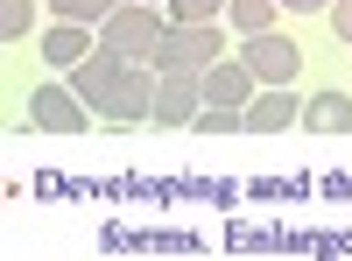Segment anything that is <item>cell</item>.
<instances>
[{
  "mask_svg": "<svg viewBox=\"0 0 352 261\" xmlns=\"http://www.w3.org/2000/svg\"><path fill=\"white\" fill-rule=\"evenodd\" d=\"M331 28H338V43H352V0H331Z\"/></svg>",
  "mask_w": 352,
  "mask_h": 261,
  "instance_id": "obj_17",
  "label": "cell"
},
{
  "mask_svg": "<svg viewBox=\"0 0 352 261\" xmlns=\"http://www.w3.org/2000/svg\"><path fill=\"white\" fill-rule=\"evenodd\" d=\"M162 36H169V21H162V8H148V0H127V8L113 14L106 28H99V50H113V56H127V64H155V50H162Z\"/></svg>",
  "mask_w": 352,
  "mask_h": 261,
  "instance_id": "obj_1",
  "label": "cell"
},
{
  "mask_svg": "<svg viewBox=\"0 0 352 261\" xmlns=\"http://www.w3.org/2000/svg\"><path fill=\"white\" fill-rule=\"evenodd\" d=\"M204 113V71H155V121L184 127Z\"/></svg>",
  "mask_w": 352,
  "mask_h": 261,
  "instance_id": "obj_5",
  "label": "cell"
},
{
  "mask_svg": "<svg viewBox=\"0 0 352 261\" xmlns=\"http://www.w3.org/2000/svg\"><path fill=\"white\" fill-rule=\"evenodd\" d=\"M169 14H176V21H219L226 0H169Z\"/></svg>",
  "mask_w": 352,
  "mask_h": 261,
  "instance_id": "obj_16",
  "label": "cell"
},
{
  "mask_svg": "<svg viewBox=\"0 0 352 261\" xmlns=\"http://www.w3.org/2000/svg\"><path fill=\"white\" fill-rule=\"evenodd\" d=\"M303 121H310L317 134H345V127H352V99H345V92H317V99L303 106Z\"/></svg>",
  "mask_w": 352,
  "mask_h": 261,
  "instance_id": "obj_11",
  "label": "cell"
},
{
  "mask_svg": "<svg viewBox=\"0 0 352 261\" xmlns=\"http://www.w3.org/2000/svg\"><path fill=\"white\" fill-rule=\"evenodd\" d=\"M148 8H155V0H148Z\"/></svg>",
  "mask_w": 352,
  "mask_h": 261,
  "instance_id": "obj_19",
  "label": "cell"
},
{
  "mask_svg": "<svg viewBox=\"0 0 352 261\" xmlns=\"http://www.w3.org/2000/svg\"><path fill=\"white\" fill-rule=\"evenodd\" d=\"M64 21H85V28H106L113 14H120V0H50Z\"/></svg>",
  "mask_w": 352,
  "mask_h": 261,
  "instance_id": "obj_13",
  "label": "cell"
},
{
  "mask_svg": "<svg viewBox=\"0 0 352 261\" xmlns=\"http://www.w3.org/2000/svg\"><path fill=\"white\" fill-rule=\"evenodd\" d=\"M226 56V36H219V21H176L162 50H155V71H204V64H219Z\"/></svg>",
  "mask_w": 352,
  "mask_h": 261,
  "instance_id": "obj_2",
  "label": "cell"
},
{
  "mask_svg": "<svg viewBox=\"0 0 352 261\" xmlns=\"http://www.w3.org/2000/svg\"><path fill=\"white\" fill-rule=\"evenodd\" d=\"M113 121H155V71L148 64H127V78H120V92H113Z\"/></svg>",
  "mask_w": 352,
  "mask_h": 261,
  "instance_id": "obj_8",
  "label": "cell"
},
{
  "mask_svg": "<svg viewBox=\"0 0 352 261\" xmlns=\"http://www.w3.org/2000/svg\"><path fill=\"white\" fill-rule=\"evenodd\" d=\"M240 64L254 71V85H289V78H296V64H303V50L289 43V36H275V28H268V36H247Z\"/></svg>",
  "mask_w": 352,
  "mask_h": 261,
  "instance_id": "obj_4",
  "label": "cell"
},
{
  "mask_svg": "<svg viewBox=\"0 0 352 261\" xmlns=\"http://www.w3.org/2000/svg\"><path fill=\"white\" fill-rule=\"evenodd\" d=\"M28 21H36V0H0V36H8V43L28 36Z\"/></svg>",
  "mask_w": 352,
  "mask_h": 261,
  "instance_id": "obj_14",
  "label": "cell"
},
{
  "mask_svg": "<svg viewBox=\"0 0 352 261\" xmlns=\"http://www.w3.org/2000/svg\"><path fill=\"white\" fill-rule=\"evenodd\" d=\"M120 78H127V56H113V50H92L85 64H71V92L92 106V113H106L113 106V92H120Z\"/></svg>",
  "mask_w": 352,
  "mask_h": 261,
  "instance_id": "obj_3",
  "label": "cell"
},
{
  "mask_svg": "<svg viewBox=\"0 0 352 261\" xmlns=\"http://www.w3.org/2000/svg\"><path fill=\"white\" fill-rule=\"evenodd\" d=\"M289 121H296V99H289L282 85H268V92L247 99V127H254V134H282Z\"/></svg>",
  "mask_w": 352,
  "mask_h": 261,
  "instance_id": "obj_9",
  "label": "cell"
},
{
  "mask_svg": "<svg viewBox=\"0 0 352 261\" xmlns=\"http://www.w3.org/2000/svg\"><path fill=\"white\" fill-rule=\"evenodd\" d=\"M226 14H232V28H240V36H268L275 14H282V0H226Z\"/></svg>",
  "mask_w": 352,
  "mask_h": 261,
  "instance_id": "obj_12",
  "label": "cell"
},
{
  "mask_svg": "<svg viewBox=\"0 0 352 261\" xmlns=\"http://www.w3.org/2000/svg\"><path fill=\"white\" fill-rule=\"evenodd\" d=\"M43 56H50V64H85V56H92V36H85V21H56L50 36H43Z\"/></svg>",
  "mask_w": 352,
  "mask_h": 261,
  "instance_id": "obj_10",
  "label": "cell"
},
{
  "mask_svg": "<svg viewBox=\"0 0 352 261\" xmlns=\"http://www.w3.org/2000/svg\"><path fill=\"white\" fill-rule=\"evenodd\" d=\"M282 8H296V14H310V8H331V0H282Z\"/></svg>",
  "mask_w": 352,
  "mask_h": 261,
  "instance_id": "obj_18",
  "label": "cell"
},
{
  "mask_svg": "<svg viewBox=\"0 0 352 261\" xmlns=\"http://www.w3.org/2000/svg\"><path fill=\"white\" fill-rule=\"evenodd\" d=\"M247 99H254V71L240 64V56L204 64V106H240V113H247Z\"/></svg>",
  "mask_w": 352,
  "mask_h": 261,
  "instance_id": "obj_7",
  "label": "cell"
},
{
  "mask_svg": "<svg viewBox=\"0 0 352 261\" xmlns=\"http://www.w3.org/2000/svg\"><path fill=\"white\" fill-rule=\"evenodd\" d=\"M28 113H36V127H43V134H78V127H85V99L64 92V85H36Z\"/></svg>",
  "mask_w": 352,
  "mask_h": 261,
  "instance_id": "obj_6",
  "label": "cell"
},
{
  "mask_svg": "<svg viewBox=\"0 0 352 261\" xmlns=\"http://www.w3.org/2000/svg\"><path fill=\"white\" fill-rule=\"evenodd\" d=\"M197 127H204V134H240V127H247V113H240V106H204V113H197Z\"/></svg>",
  "mask_w": 352,
  "mask_h": 261,
  "instance_id": "obj_15",
  "label": "cell"
}]
</instances>
